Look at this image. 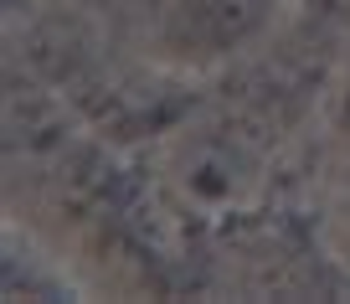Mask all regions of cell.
Returning <instances> with one entry per match:
<instances>
[{
	"instance_id": "1",
	"label": "cell",
	"mask_w": 350,
	"mask_h": 304,
	"mask_svg": "<svg viewBox=\"0 0 350 304\" xmlns=\"http://www.w3.org/2000/svg\"><path fill=\"white\" fill-rule=\"evenodd\" d=\"M284 16L288 0H154L150 52L170 73H217L258 52Z\"/></svg>"
},
{
	"instance_id": "2",
	"label": "cell",
	"mask_w": 350,
	"mask_h": 304,
	"mask_svg": "<svg viewBox=\"0 0 350 304\" xmlns=\"http://www.w3.org/2000/svg\"><path fill=\"white\" fill-rule=\"evenodd\" d=\"M170 181L186 207L206 212V217H237V212L258 207L262 186H268V160L247 134L201 129L196 140L175 150Z\"/></svg>"
},
{
	"instance_id": "3",
	"label": "cell",
	"mask_w": 350,
	"mask_h": 304,
	"mask_svg": "<svg viewBox=\"0 0 350 304\" xmlns=\"http://www.w3.org/2000/svg\"><path fill=\"white\" fill-rule=\"evenodd\" d=\"M0 294L11 304L42 299V304H77L88 299V283L72 273V263L57 248H46L31 227L5 222L0 227Z\"/></svg>"
},
{
	"instance_id": "4",
	"label": "cell",
	"mask_w": 350,
	"mask_h": 304,
	"mask_svg": "<svg viewBox=\"0 0 350 304\" xmlns=\"http://www.w3.org/2000/svg\"><path fill=\"white\" fill-rule=\"evenodd\" d=\"M329 129H335L340 144H350V62L335 77V93H329Z\"/></svg>"
},
{
	"instance_id": "5",
	"label": "cell",
	"mask_w": 350,
	"mask_h": 304,
	"mask_svg": "<svg viewBox=\"0 0 350 304\" xmlns=\"http://www.w3.org/2000/svg\"><path fill=\"white\" fill-rule=\"evenodd\" d=\"M83 11H93V16H113V21H129V16H144L150 21L154 16V0H77Z\"/></svg>"
},
{
	"instance_id": "6",
	"label": "cell",
	"mask_w": 350,
	"mask_h": 304,
	"mask_svg": "<svg viewBox=\"0 0 350 304\" xmlns=\"http://www.w3.org/2000/svg\"><path fill=\"white\" fill-rule=\"evenodd\" d=\"M0 5H5V26H16L21 16H31V5H36V0H0Z\"/></svg>"
}]
</instances>
